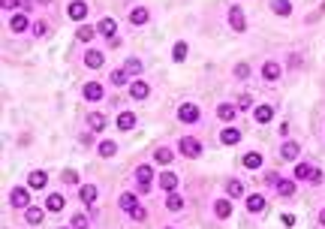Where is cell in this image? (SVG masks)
Listing matches in <instances>:
<instances>
[{
  "label": "cell",
  "mask_w": 325,
  "mask_h": 229,
  "mask_svg": "<svg viewBox=\"0 0 325 229\" xmlns=\"http://www.w3.org/2000/svg\"><path fill=\"white\" fill-rule=\"evenodd\" d=\"M178 148H181V154L190 157V160L202 157V142H199L196 136H181V139H178Z\"/></svg>",
  "instance_id": "obj_1"
},
{
  "label": "cell",
  "mask_w": 325,
  "mask_h": 229,
  "mask_svg": "<svg viewBox=\"0 0 325 229\" xmlns=\"http://www.w3.org/2000/svg\"><path fill=\"white\" fill-rule=\"evenodd\" d=\"M229 27H232L235 33H244V30H247V15H244L241 6H232V9H229Z\"/></svg>",
  "instance_id": "obj_2"
},
{
  "label": "cell",
  "mask_w": 325,
  "mask_h": 229,
  "mask_svg": "<svg viewBox=\"0 0 325 229\" xmlns=\"http://www.w3.org/2000/svg\"><path fill=\"white\" fill-rule=\"evenodd\" d=\"M199 118H202V112H199L196 103H184V106L178 109V121H181V124H196Z\"/></svg>",
  "instance_id": "obj_3"
},
{
  "label": "cell",
  "mask_w": 325,
  "mask_h": 229,
  "mask_svg": "<svg viewBox=\"0 0 325 229\" xmlns=\"http://www.w3.org/2000/svg\"><path fill=\"white\" fill-rule=\"evenodd\" d=\"M102 63H105V54L99 48H87L84 51V66L87 69H102Z\"/></svg>",
  "instance_id": "obj_4"
},
{
  "label": "cell",
  "mask_w": 325,
  "mask_h": 229,
  "mask_svg": "<svg viewBox=\"0 0 325 229\" xmlns=\"http://www.w3.org/2000/svg\"><path fill=\"white\" fill-rule=\"evenodd\" d=\"M9 202H12V208H27L30 205V190L27 187H15L9 193Z\"/></svg>",
  "instance_id": "obj_5"
},
{
  "label": "cell",
  "mask_w": 325,
  "mask_h": 229,
  "mask_svg": "<svg viewBox=\"0 0 325 229\" xmlns=\"http://www.w3.org/2000/svg\"><path fill=\"white\" fill-rule=\"evenodd\" d=\"M27 27H33V24H30V15H24V12H15V15L9 18V30H12V33H24Z\"/></svg>",
  "instance_id": "obj_6"
},
{
  "label": "cell",
  "mask_w": 325,
  "mask_h": 229,
  "mask_svg": "<svg viewBox=\"0 0 325 229\" xmlns=\"http://www.w3.org/2000/svg\"><path fill=\"white\" fill-rule=\"evenodd\" d=\"M280 157H283V160H298V157H301V145H298L295 139H286V142L280 145Z\"/></svg>",
  "instance_id": "obj_7"
},
{
  "label": "cell",
  "mask_w": 325,
  "mask_h": 229,
  "mask_svg": "<svg viewBox=\"0 0 325 229\" xmlns=\"http://www.w3.org/2000/svg\"><path fill=\"white\" fill-rule=\"evenodd\" d=\"M102 94H105V91H102V85H99V82H87V85L81 88V97H84V100H90V103L102 100Z\"/></svg>",
  "instance_id": "obj_8"
},
{
  "label": "cell",
  "mask_w": 325,
  "mask_h": 229,
  "mask_svg": "<svg viewBox=\"0 0 325 229\" xmlns=\"http://www.w3.org/2000/svg\"><path fill=\"white\" fill-rule=\"evenodd\" d=\"M87 127H90L93 133H102V130L109 127V118H105L102 112H87Z\"/></svg>",
  "instance_id": "obj_9"
},
{
  "label": "cell",
  "mask_w": 325,
  "mask_h": 229,
  "mask_svg": "<svg viewBox=\"0 0 325 229\" xmlns=\"http://www.w3.org/2000/svg\"><path fill=\"white\" fill-rule=\"evenodd\" d=\"M217 118L226 121V124L235 121V118H238V106H235V103H220V106H217Z\"/></svg>",
  "instance_id": "obj_10"
},
{
  "label": "cell",
  "mask_w": 325,
  "mask_h": 229,
  "mask_svg": "<svg viewBox=\"0 0 325 229\" xmlns=\"http://www.w3.org/2000/svg\"><path fill=\"white\" fill-rule=\"evenodd\" d=\"M66 12H69V18H75V21H81V18L87 15V3H84V0H72V3L66 6Z\"/></svg>",
  "instance_id": "obj_11"
},
{
  "label": "cell",
  "mask_w": 325,
  "mask_h": 229,
  "mask_svg": "<svg viewBox=\"0 0 325 229\" xmlns=\"http://www.w3.org/2000/svg\"><path fill=\"white\" fill-rule=\"evenodd\" d=\"M115 30H118V24H115V18H102V21L96 24V33H102L105 39H115Z\"/></svg>",
  "instance_id": "obj_12"
},
{
  "label": "cell",
  "mask_w": 325,
  "mask_h": 229,
  "mask_svg": "<svg viewBox=\"0 0 325 229\" xmlns=\"http://www.w3.org/2000/svg\"><path fill=\"white\" fill-rule=\"evenodd\" d=\"M63 205H66V199L60 196V193H48V199H45V211H63Z\"/></svg>",
  "instance_id": "obj_13"
},
{
  "label": "cell",
  "mask_w": 325,
  "mask_h": 229,
  "mask_svg": "<svg viewBox=\"0 0 325 229\" xmlns=\"http://www.w3.org/2000/svg\"><path fill=\"white\" fill-rule=\"evenodd\" d=\"M118 205H121V208L130 214V211H136V208H139V199H136V193H130V190H127V193H121Z\"/></svg>",
  "instance_id": "obj_14"
},
{
  "label": "cell",
  "mask_w": 325,
  "mask_h": 229,
  "mask_svg": "<svg viewBox=\"0 0 325 229\" xmlns=\"http://www.w3.org/2000/svg\"><path fill=\"white\" fill-rule=\"evenodd\" d=\"M148 18H151V12H148L145 6H136V9L130 12V21H133L136 27H142V24H148Z\"/></svg>",
  "instance_id": "obj_15"
},
{
  "label": "cell",
  "mask_w": 325,
  "mask_h": 229,
  "mask_svg": "<svg viewBox=\"0 0 325 229\" xmlns=\"http://www.w3.org/2000/svg\"><path fill=\"white\" fill-rule=\"evenodd\" d=\"M262 79H265V82H277V79H280V63L268 60V63L262 66Z\"/></svg>",
  "instance_id": "obj_16"
},
{
  "label": "cell",
  "mask_w": 325,
  "mask_h": 229,
  "mask_svg": "<svg viewBox=\"0 0 325 229\" xmlns=\"http://www.w3.org/2000/svg\"><path fill=\"white\" fill-rule=\"evenodd\" d=\"M148 94H151V88H148L145 82H133V85H130V97H133V100H148Z\"/></svg>",
  "instance_id": "obj_17"
},
{
  "label": "cell",
  "mask_w": 325,
  "mask_h": 229,
  "mask_svg": "<svg viewBox=\"0 0 325 229\" xmlns=\"http://www.w3.org/2000/svg\"><path fill=\"white\" fill-rule=\"evenodd\" d=\"M241 166H244V169H259V166H262V154H259V151L244 154V157H241Z\"/></svg>",
  "instance_id": "obj_18"
},
{
  "label": "cell",
  "mask_w": 325,
  "mask_h": 229,
  "mask_svg": "<svg viewBox=\"0 0 325 229\" xmlns=\"http://www.w3.org/2000/svg\"><path fill=\"white\" fill-rule=\"evenodd\" d=\"M313 172H316V166H310V163H298V166H295V181H310V178H313Z\"/></svg>",
  "instance_id": "obj_19"
},
{
  "label": "cell",
  "mask_w": 325,
  "mask_h": 229,
  "mask_svg": "<svg viewBox=\"0 0 325 229\" xmlns=\"http://www.w3.org/2000/svg\"><path fill=\"white\" fill-rule=\"evenodd\" d=\"M136 181H139V184H154V169H151L148 163H142V166L136 169Z\"/></svg>",
  "instance_id": "obj_20"
},
{
  "label": "cell",
  "mask_w": 325,
  "mask_h": 229,
  "mask_svg": "<svg viewBox=\"0 0 325 229\" xmlns=\"http://www.w3.org/2000/svg\"><path fill=\"white\" fill-rule=\"evenodd\" d=\"M226 196H229V199H238V196H244V184H241L238 178H229V181H226Z\"/></svg>",
  "instance_id": "obj_21"
},
{
  "label": "cell",
  "mask_w": 325,
  "mask_h": 229,
  "mask_svg": "<svg viewBox=\"0 0 325 229\" xmlns=\"http://www.w3.org/2000/svg\"><path fill=\"white\" fill-rule=\"evenodd\" d=\"M96 196H99V187H96V184H84V187H81V202H84V205H93Z\"/></svg>",
  "instance_id": "obj_22"
},
{
  "label": "cell",
  "mask_w": 325,
  "mask_h": 229,
  "mask_svg": "<svg viewBox=\"0 0 325 229\" xmlns=\"http://www.w3.org/2000/svg\"><path fill=\"white\" fill-rule=\"evenodd\" d=\"M214 214H217L220 220L232 217V202H229V199H217V202H214Z\"/></svg>",
  "instance_id": "obj_23"
},
{
  "label": "cell",
  "mask_w": 325,
  "mask_h": 229,
  "mask_svg": "<svg viewBox=\"0 0 325 229\" xmlns=\"http://www.w3.org/2000/svg\"><path fill=\"white\" fill-rule=\"evenodd\" d=\"M24 220H27L30 226H39V223H42V208H36V205H27V208H24Z\"/></svg>",
  "instance_id": "obj_24"
},
{
  "label": "cell",
  "mask_w": 325,
  "mask_h": 229,
  "mask_svg": "<svg viewBox=\"0 0 325 229\" xmlns=\"http://www.w3.org/2000/svg\"><path fill=\"white\" fill-rule=\"evenodd\" d=\"M253 118H256V124H268V121L274 118V109H271V106H256Z\"/></svg>",
  "instance_id": "obj_25"
},
{
  "label": "cell",
  "mask_w": 325,
  "mask_h": 229,
  "mask_svg": "<svg viewBox=\"0 0 325 229\" xmlns=\"http://www.w3.org/2000/svg\"><path fill=\"white\" fill-rule=\"evenodd\" d=\"M96 154H99V157H115V154H118V145H115L112 139H102V142L96 145Z\"/></svg>",
  "instance_id": "obj_26"
},
{
  "label": "cell",
  "mask_w": 325,
  "mask_h": 229,
  "mask_svg": "<svg viewBox=\"0 0 325 229\" xmlns=\"http://www.w3.org/2000/svg\"><path fill=\"white\" fill-rule=\"evenodd\" d=\"M45 181H48V175H45V172H39V169H36V172H30V178H27L30 190H42V187H45Z\"/></svg>",
  "instance_id": "obj_27"
},
{
  "label": "cell",
  "mask_w": 325,
  "mask_h": 229,
  "mask_svg": "<svg viewBox=\"0 0 325 229\" xmlns=\"http://www.w3.org/2000/svg\"><path fill=\"white\" fill-rule=\"evenodd\" d=\"M160 187L169 190V193L178 190V175H175V172H163V175H160Z\"/></svg>",
  "instance_id": "obj_28"
},
{
  "label": "cell",
  "mask_w": 325,
  "mask_h": 229,
  "mask_svg": "<svg viewBox=\"0 0 325 229\" xmlns=\"http://www.w3.org/2000/svg\"><path fill=\"white\" fill-rule=\"evenodd\" d=\"M271 12H277L280 18H286V15H292V3L289 0H271Z\"/></svg>",
  "instance_id": "obj_29"
},
{
  "label": "cell",
  "mask_w": 325,
  "mask_h": 229,
  "mask_svg": "<svg viewBox=\"0 0 325 229\" xmlns=\"http://www.w3.org/2000/svg\"><path fill=\"white\" fill-rule=\"evenodd\" d=\"M220 142H223V145H238V142H241V133H238L235 127H229V130L220 133Z\"/></svg>",
  "instance_id": "obj_30"
},
{
  "label": "cell",
  "mask_w": 325,
  "mask_h": 229,
  "mask_svg": "<svg viewBox=\"0 0 325 229\" xmlns=\"http://www.w3.org/2000/svg\"><path fill=\"white\" fill-rule=\"evenodd\" d=\"M265 208V196H259V193H253V196H247V211H253V214H259Z\"/></svg>",
  "instance_id": "obj_31"
},
{
  "label": "cell",
  "mask_w": 325,
  "mask_h": 229,
  "mask_svg": "<svg viewBox=\"0 0 325 229\" xmlns=\"http://www.w3.org/2000/svg\"><path fill=\"white\" fill-rule=\"evenodd\" d=\"M166 208H169V211H181V208H184V199L178 196V190H172V193L166 196Z\"/></svg>",
  "instance_id": "obj_32"
},
{
  "label": "cell",
  "mask_w": 325,
  "mask_h": 229,
  "mask_svg": "<svg viewBox=\"0 0 325 229\" xmlns=\"http://www.w3.org/2000/svg\"><path fill=\"white\" fill-rule=\"evenodd\" d=\"M118 127H121V130H133V127H136V115H133V112L118 115Z\"/></svg>",
  "instance_id": "obj_33"
},
{
  "label": "cell",
  "mask_w": 325,
  "mask_h": 229,
  "mask_svg": "<svg viewBox=\"0 0 325 229\" xmlns=\"http://www.w3.org/2000/svg\"><path fill=\"white\" fill-rule=\"evenodd\" d=\"M184 57H187V42H175V48H172V60H175V63H184Z\"/></svg>",
  "instance_id": "obj_34"
},
{
  "label": "cell",
  "mask_w": 325,
  "mask_h": 229,
  "mask_svg": "<svg viewBox=\"0 0 325 229\" xmlns=\"http://www.w3.org/2000/svg\"><path fill=\"white\" fill-rule=\"evenodd\" d=\"M124 69H127L130 75H139V72H142L145 66H142V60H139V57H127V63H124Z\"/></svg>",
  "instance_id": "obj_35"
},
{
  "label": "cell",
  "mask_w": 325,
  "mask_h": 229,
  "mask_svg": "<svg viewBox=\"0 0 325 229\" xmlns=\"http://www.w3.org/2000/svg\"><path fill=\"white\" fill-rule=\"evenodd\" d=\"M277 193H280L283 199L295 196V181H280V184H277Z\"/></svg>",
  "instance_id": "obj_36"
},
{
  "label": "cell",
  "mask_w": 325,
  "mask_h": 229,
  "mask_svg": "<svg viewBox=\"0 0 325 229\" xmlns=\"http://www.w3.org/2000/svg\"><path fill=\"white\" fill-rule=\"evenodd\" d=\"M154 160H157V163H172V160H175V154H172V148H157Z\"/></svg>",
  "instance_id": "obj_37"
},
{
  "label": "cell",
  "mask_w": 325,
  "mask_h": 229,
  "mask_svg": "<svg viewBox=\"0 0 325 229\" xmlns=\"http://www.w3.org/2000/svg\"><path fill=\"white\" fill-rule=\"evenodd\" d=\"M93 33H96V30H93V27H87V24H81V27H78V33H75V36H78V42H90V39H93Z\"/></svg>",
  "instance_id": "obj_38"
},
{
  "label": "cell",
  "mask_w": 325,
  "mask_h": 229,
  "mask_svg": "<svg viewBox=\"0 0 325 229\" xmlns=\"http://www.w3.org/2000/svg\"><path fill=\"white\" fill-rule=\"evenodd\" d=\"M30 30H33V36H45V33H48V21H42V18H39V21H33V27H30Z\"/></svg>",
  "instance_id": "obj_39"
},
{
  "label": "cell",
  "mask_w": 325,
  "mask_h": 229,
  "mask_svg": "<svg viewBox=\"0 0 325 229\" xmlns=\"http://www.w3.org/2000/svg\"><path fill=\"white\" fill-rule=\"evenodd\" d=\"M127 79H130L127 69H115V72H112V85H127Z\"/></svg>",
  "instance_id": "obj_40"
},
{
  "label": "cell",
  "mask_w": 325,
  "mask_h": 229,
  "mask_svg": "<svg viewBox=\"0 0 325 229\" xmlns=\"http://www.w3.org/2000/svg\"><path fill=\"white\" fill-rule=\"evenodd\" d=\"M72 229H87V217L78 211V214H72V223H69Z\"/></svg>",
  "instance_id": "obj_41"
},
{
  "label": "cell",
  "mask_w": 325,
  "mask_h": 229,
  "mask_svg": "<svg viewBox=\"0 0 325 229\" xmlns=\"http://www.w3.org/2000/svg\"><path fill=\"white\" fill-rule=\"evenodd\" d=\"M232 72H235V79H250V66L247 63H235Z\"/></svg>",
  "instance_id": "obj_42"
},
{
  "label": "cell",
  "mask_w": 325,
  "mask_h": 229,
  "mask_svg": "<svg viewBox=\"0 0 325 229\" xmlns=\"http://www.w3.org/2000/svg\"><path fill=\"white\" fill-rule=\"evenodd\" d=\"M235 106H238V109H250V106H253V97H250V94H241Z\"/></svg>",
  "instance_id": "obj_43"
},
{
  "label": "cell",
  "mask_w": 325,
  "mask_h": 229,
  "mask_svg": "<svg viewBox=\"0 0 325 229\" xmlns=\"http://www.w3.org/2000/svg\"><path fill=\"white\" fill-rule=\"evenodd\" d=\"M130 217H133V220H145V217H148V208H145V205H139L136 211H130Z\"/></svg>",
  "instance_id": "obj_44"
},
{
  "label": "cell",
  "mask_w": 325,
  "mask_h": 229,
  "mask_svg": "<svg viewBox=\"0 0 325 229\" xmlns=\"http://www.w3.org/2000/svg\"><path fill=\"white\" fill-rule=\"evenodd\" d=\"M265 181H268V187H277V184H280L283 178H280L277 172H268V175H265Z\"/></svg>",
  "instance_id": "obj_45"
},
{
  "label": "cell",
  "mask_w": 325,
  "mask_h": 229,
  "mask_svg": "<svg viewBox=\"0 0 325 229\" xmlns=\"http://www.w3.org/2000/svg\"><path fill=\"white\" fill-rule=\"evenodd\" d=\"M289 66L298 69V66H301V54H289Z\"/></svg>",
  "instance_id": "obj_46"
},
{
  "label": "cell",
  "mask_w": 325,
  "mask_h": 229,
  "mask_svg": "<svg viewBox=\"0 0 325 229\" xmlns=\"http://www.w3.org/2000/svg\"><path fill=\"white\" fill-rule=\"evenodd\" d=\"M63 181H66V184H75V181H78V175H75V172H63Z\"/></svg>",
  "instance_id": "obj_47"
},
{
  "label": "cell",
  "mask_w": 325,
  "mask_h": 229,
  "mask_svg": "<svg viewBox=\"0 0 325 229\" xmlns=\"http://www.w3.org/2000/svg\"><path fill=\"white\" fill-rule=\"evenodd\" d=\"M0 6H3V9H15V6H18V0H0Z\"/></svg>",
  "instance_id": "obj_48"
},
{
  "label": "cell",
  "mask_w": 325,
  "mask_h": 229,
  "mask_svg": "<svg viewBox=\"0 0 325 229\" xmlns=\"http://www.w3.org/2000/svg\"><path fill=\"white\" fill-rule=\"evenodd\" d=\"M322 178H325V175H322V169H316V172H313V178H310V181H313V184H322Z\"/></svg>",
  "instance_id": "obj_49"
},
{
  "label": "cell",
  "mask_w": 325,
  "mask_h": 229,
  "mask_svg": "<svg viewBox=\"0 0 325 229\" xmlns=\"http://www.w3.org/2000/svg\"><path fill=\"white\" fill-rule=\"evenodd\" d=\"M319 223L325 226V208H319Z\"/></svg>",
  "instance_id": "obj_50"
},
{
  "label": "cell",
  "mask_w": 325,
  "mask_h": 229,
  "mask_svg": "<svg viewBox=\"0 0 325 229\" xmlns=\"http://www.w3.org/2000/svg\"><path fill=\"white\" fill-rule=\"evenodd\" d=\"M39 3H51V0H39Z\"/></svg>",
  "instance_id": "obj_51"
},
{
  "label": "cell",
  "mask_w": 325,
  "mask_h": 229,
  "mask_svg": "<svg viewBox=\"0 0 325 229\" xmlns=\"http://www.w3.org/2000/svg\"><path fill=\"white\" fill-rule=\"evenodd\" d=\"M60 229H72V226H60Z\"/></svg>",
  "instance_id": "obj_52"
},
{
  "label": "cell",
  "mask_w": 325,
  "mask_h": 229,
  "mask_svg": "<svg viewBox=\"0 0 325 229\" xmlns=\"http://www.w3.org/2000/svg\"><path fill=\"white\" fill-rule=\"evenodd\" d=\"M169 229H172V226H169Z\"/></svg>",
  "instance_id": "obj_53"
}]
</instances>
